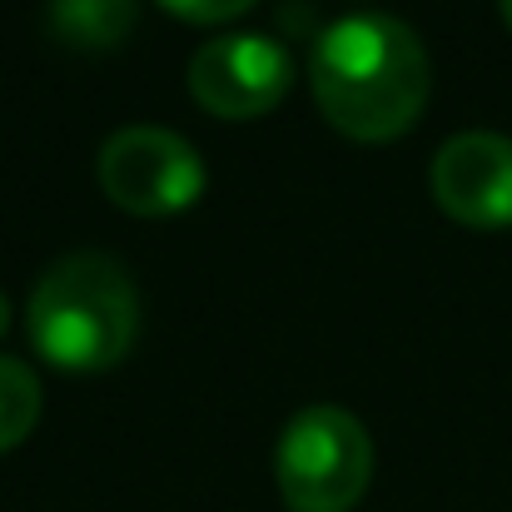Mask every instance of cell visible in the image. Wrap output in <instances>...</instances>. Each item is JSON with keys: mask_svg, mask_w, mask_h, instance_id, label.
<instances>
[{"mask_svg": "<svg viewBox=\"0 0 512 512\" xmlns=\"http://www.w3.org/2000/svg\"><path fill=\"white\" fill-rule=\"evenodd\" d=\"M170 15L189 20V25H224L244 10H254V0H160Z\"/></svg>", "mask_w": 512, "mask_h": 512, "instance_id": "obj_9", "label": "cell"}, {"mask_svg": "<svg viewBox=\"0 0 512 512\" xmlns=\"http://www.w3.org/2000/svg\"><path fill=\"white\" fill-rule=\"evenodd\" d=\"M50 30L70 50H115L135 30V0H55Z\"/></svg>", "mask_w": 512, "mask_h": 512, "instance_id": "obj_7", "label": "cell"}, {"mask_svg": "<svg viewBox=\"0 0 512 512\" xmlns=\"http://www.w3.org/2000/svg\"><path fill=\"white\" fill-rule=\"evenodd\" d=\"M100 189L140 219L184 214L204 194V160L189 140L160 125H125L100 150Z\"/></svg>", "mask_w": 512, "mask_h": 512, "instance_id": "obj_4", "label": "cell"}, {"mask_svg": "<svg viewBox=\"0 0 512 512\" xmlns=\"http://www.w3.org/2000/svg\"><path fill=\"white\" fill-rule=\"evenodd\" d=\"M309 85L324 120L339 135L383 145L418 125L428 105L433 65L413 25L363 10L319 35L309 60Z\"/></svg>", "mask_w": 512, "mask_h": 512, "instance_id": "obj_1", "label": "cell"}, {"mask_svg": "<svg viewBox=\"0 0 512 512\" xmlns=\"http://www.w3.org/2000/svg\"><path fill=\"white\" fill-rule=\"evenodd\" d=\"M25 329L35 353L60 373L115 368L140 329V299L130 274L105 254H65L30 294Z\"/></svg>", "mask_w": 512, "mask_h": 512, "instance_id": "obj_2", "label": "cell"}, {"mask_svg": "<svg viewBox=\"0 0 512 512\" xmlns=\"http://www.w3.org/2000/svg\"><path fill=\"white\" fill-rule=\"evenodd\" d=\"M40 423V378L20 358H0V453L20 448Z\"/></svg>", "mask_w": 512, "mask_h": 512, "instance_id": "obj_8", "label": "cell"}, {"mask_svg": "<svg viewBox=\"0 0 512 512\" xmlns=\"http://www.w3.org/2000/svg\"><path fill=\"white\" fill-rule=\"evenodd\" d=\"M373 478V438L339 408H299L274 448V483L289 512H353Z\"/></svg>", "mask_w": 512, "mask_h": 512, "instance_id": "obj_3", "label": "cell"}, {"mask_svg": "<svg viewBox=\"0 0 512 512\" xmlns=\"http://www.w3.org/2000/svg\"><path fill=\"white\" fill-rule=\"evenodd\" d=\"M498 10H503V20H508V30H512V0H498Z\"/></svg>", "mask_w": 512, "mask_h": 512, "instance_id": "obj_11", "label": "cell"}, {"mask_svg": "<svg viewBox=\"0 0 512 512\" xmlns=\"http://www.w3.org/2000/svg\"><path fill=\"white\" fill-rule=\"evenodd\" d=\"M289 50L269 35H219L189 60V95L219 120L269 115L289 95Z\"/></svg>", "mask_w": 512, "mask_h": 512, "instance_id": "obj_5", "label": "cell"}, {"mask_svg": "<svg viewBox=\"0 0 512 512\" xmlns=\"http://www.w3.org/2000/svg\"><path fill=\"white\" fill-rule=\"evenodd\" d=\"M433 199L468 229L512 224V140L493 130H463L433 155Z\"/></svg>", "mask_w": 512, "mask_h": 512, "instance_id": "obj_6", "label": "cell"}, {"mask_svg": "<svg viewBox=\"0 0 512 512\" xmlns=\"http://www.w3.org/2000/svg\"><path fill=\"white\" fill-rule=\"evenodd\" d=\"M5 324H10V304H5V294H0V334H5Z\"/></svg>", "mask_w": 512, "mask_h": 512, "instance_id": "obj_10", "label": "cell"}]
</instances>
